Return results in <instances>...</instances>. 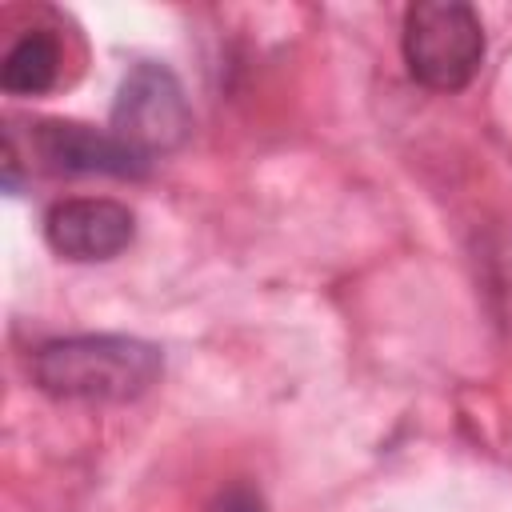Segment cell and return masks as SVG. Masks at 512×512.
Wrapping results in <instances>:
<instances>
[{
	"label": "cell",
	"mask_w": 512,
	"mask_h": 512,
	"mask_svg": "<svg viewBox=\"0 0 512 512\" xmlns=\"http://www.w3.org/2000/svg\"><path fill=\"white\" fill-rule=\"evenodd\" d=\"M164 372L156 344L140 336H60L36 348L32 380L64 404H132Z\"/></svg>",
	"instance_id": "obj_1"
},
{
	"label": "cell",
	"mask_w": 512,
	"mask_h": 512,
	"mask_svg": "<svg viewBox=\"0 0 512 512\" xmlns=\"http://www.w3.org/2000/svg\"><path fill=\"white\" fill-rule=\"evenodd\" d=\"M404 64L432 92H460L484 64V24L464 0H420L404 12Z\"/></svg>",
	"instance_id": "obj_2"
},
{
	"label": "cell",
	"mask_w": 512,
	"mask_h": 512,
	"mask_svg": "<svg viewBox=\"0 0 512 512\" xmlns=\"http://www.w3.org/2000/svg\"><path fill=\"white\" fill-rule=\"evenodd\" d=\"M188 132H192V108L180 80L172 76V68L140 60L116 88L112 136H120L128 148L152 160L156 152L180 148Z\"/></svg>",
	"instance_id": "obj_3"
},
{
	"label": "cell",
	"mask_w": 512,
	"mask_h": 512,
	"mask_svg": "<svg viewBox=\"0 0 512 512\" xmlns=\"http://www.w3.org/2000/svg\"><path fill=\"white\" fill-rule=\"evenodd\" d=\"M136 236V216L128 204L108 196H72L48 208L44 240L56 256L76 264H96L120 256Z\"/></svg>",
	"instance_id": "obj_4"
},
{
	"label": "cell",
	"mask_w": 512,
	"mask_h": 512,
	"mask_svg": "<svg viewBox=\"0 0 512 512\" xmlns=\"http://www.w3.org/2000/svg\"><path fill=\"white\" fill-rule=\"evenodd\" d=\"M32 148L48 172L64 176H120L140 180L148 176V156L128 148L120 136L76 124V120H40L32 128Z\"/></svg>",
	"instance_id": "obj_5"
},
{
	"label": "cell",
	"mask_w": 512,
	"mask_h": 512,
	"mask_svg": "<svg viewBox=\"0 0 512 512\" xmlns=\"http://www.w3.org/2000/svg\"><path fill=\"white\" fill-rule=\"evenodd\" d=\"M56 76H60V44L52 32L40 28L24 32L0 64V88L8 96H40L56 84Z\"/></svg>",
	"instance_id": "obj_6"
},
{
	"label": "cell",
	"mask_w": 512,
	"mask_h": 512,
	"mask_svg": "<svg viewBox=\"0 0 512 512\" xmlns=\"http://www.w3.org/2000/svg\"><path fill=\"white\" fill-rule=\"evenodd\" d=\"M484 292H488V304L496 312V320L512 332V232L504 236H492L484 244Z\"/></svg>",
	"instance_id": "obj_7"
},
{
	"label": "cell",
	"mask_w": 512,
	"mask_h": 512,
	"mask_svg": "<svg viewBox=\"0 0 512 512\" xmlns=\"http://www.w3.org/2000/svg\"><path fill=\"white\" fill-rule=\"evenodd\" d=\"M208 512H264V496L252 484H228Z\"/></svg>",
	"instance_id": "obj_8"
}]
</instances>
